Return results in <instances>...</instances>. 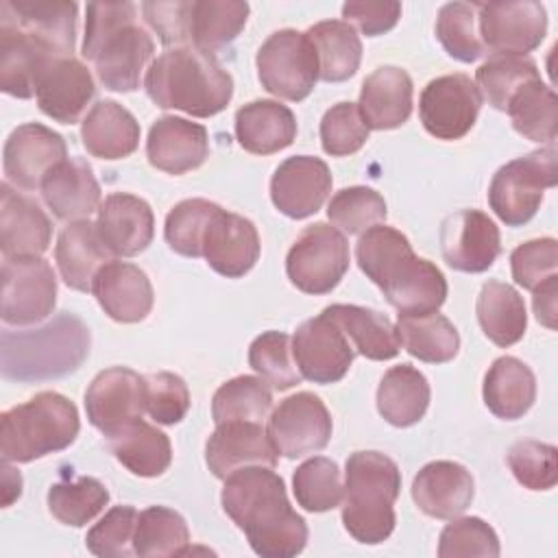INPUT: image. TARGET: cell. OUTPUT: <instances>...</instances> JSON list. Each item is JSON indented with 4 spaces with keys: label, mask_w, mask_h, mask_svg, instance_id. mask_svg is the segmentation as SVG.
<instances>
[{
    "label": "cell",
    "mask_w": 558,
    "mask_h": 558,
    "mask_svg": "<svg viewBox=\"0 0 558 558\" xmlns=\"http://www.w3.org/2000/svg\"><path fill=\"white\" fill-rule=\"evenodd\" d=\"M220 504L262 558H292L307 543V523L292 510L272 466H242L225 477Z\"/></svg>",
    "instance_id": "6da1fadb"
},
{
    "label": "cell",
    "mask_w": 558,
    "mask_h": 558,
    "mask_svg": "<svg viewBox=\"0 0 558 558\" xmlns=\"http://www.w3.org/2000/svg\"><path fill=\"white\" fill-rule=\"evenodd\" d=\"M144 87L161 109H179L194 118L220 113L233 96V78L218 59L194 46L161 52L148 68Z\"/></svg>",
    "instance_id": "277c9868"
},
{
    "label": "cell",
    "mask_w": 558,
    "mask_h": 558,
    "mask_svg": "<svg viewBox=\"0 0 558 558\" xmlns=\"http://www.w3.org/2000/svg\"><path fill=\"white\" fill-rule=\"evenodd\" d=\"M57 301L52 266L41 257H4L2 262V323L33 325L48 318Z\"/></svg>",
    "instance_id": "8fae6325"
},
{
    "label": "cell",
    "mask_w": 558,
    "mask_h": 558,
    "mask_svg": "<svg viewBox=\"0 0 558 558\" xmlns=\"http://www.w3.org/2000/svg\"><path fill=\"white\" fill-rule=\"evenodd\" d=\"M259 248L255 225L225 209L216 214L203 240V257L218 275L229 279L244 277L259 259Z\"/></svg>",
    "instance_id": "484cf974"
},
{
    "label": "cell",
    "mask_w": 558,
    "mask_h": 558,
    "mask_svg": "<svg viewBox=\"0 0 558 558\" xmlns=\"http://www.w3.org/2000/svg\"><path fill=\"white\" fill-rule=\"evenodd\" d=\"M94 94V78L87 65L76 57L52 59L39 72L35 83V98L39 109L61 124L78 122Z\"/></svg>",
    "instance_id": "44dd1931"
},
{
    "label": "cell",
    "mask_w": 558,
    "mask_h": 558,
    "mask_svg": "<svg viewBox=\"0 0 558 558\" xmlns=\"http://www.w3.org/2000/svg\"><path fill=\"white\" fill-rule=\"evenodd\" d=\"M508 466L530 490H549L558 482V449L549 442L519 440L508 451Z\"/></svg>",
    "instance_id": "db71d44e"
},
{
    "label": "cell",
    "mask_w": 558,
    "mask_h": 558,
    "mask_svg": "<svg viewBox=\"0 0 558 558\" xmlns=\"http://www.w3.org/2000/svg\"><path fill=\"white\" fill-rule=\"evenodd\" d=\"M140 9L163 46H187V0L142 2Z\"/></svg>",
    "instance_id": "94428289"
},
{
    "label": "cell",
    "mask_w": 558,
    "mask_h": 558,
    "mask_svg": "<svg viewBox=\"0 0 558 558\" xmlns=\"http://www.w3.org/2000/svg\"><path fill=\"white\" fill-rule=\"evenodd\" d=\"M266 429L277 453L294 460L325 449L333 423L320 397L314 392H296L272 410Z\"/></svg>",
    "instance_id": "5bb4252c"
},
{
    "label": "cell",
    "mask_w": 558,
    "mask_h": 558,
    "mask_svg": "<svg viewBox=\"0 0 558 558\" xmlns=\"http://www.w3.org/2000/svg\"><path fill=\"white\" fill-rule=\"evenodd\" d=\"M140 512L133 506H113L87 532L85 545L100 558H126L133 551V536Z\"/></svg>",
    "instance_id": "9f6ffc18"
},
{
    "label": "cell",
    "mask_w": 558,
    "mask_h": 558,
    "mask_svg": "<svg viewBox=\"0 0 558 558\" xmlns=\"http://www.w3.org/2000/svg\"><path fill=\"white\" fill-rule=\"evenodd\" d=\"M519 135L532 142H554L558 133V98L541 78L525 83L506 107Z\"/></svg>",
    "instance_id": "7bdbcfd3"
},
{
    "label": "cell",
    "mask_w": 558,
    "mask_h": 558,
    "mask_svg": "<svg viewBox=\"0 0 558 558\" xmlns=\"http://www.w3.org/2000/svg\"><path fill=\"white\" fill-rule=\"evenodd\" d=\"M353 355V344L325 312L305 320L292 338L294 364L299 366L301 377L314 384L340 381L347 375Z\"/></svg>",
    "instance_id": "2e32d148"
},
{
    "label": "cell",
    "mask_w": 558,
    "mask_h": 558,
    "mask_svg": "<svg viewBox=\"0 0 558 558\" xmlns=\"http://www.w3.org/2000/svg\"><path fill=\"white\" fill-rule=\"evenodd\" d=\"M248 364L277 390H288L301 381V373L292 364L290 336L283 331H264L257 336L248 347Z\"/></svg>",
    "instance_id": "f5cc1de1"
},
{
    "label": "cell",
    "mask_w": 558,
    "mask_h": 558,
    "mask_svg": "<svg viewBox=\"0 0 558 558\" xmlns=\"http://www.w3.org/2000/svg\"><path fill=\"white\" fill-rule=\"evenodd\" d=\"M349 270V242L338 227H305L286 257L288 279L305 294L331 292Z\"/></svg>",
    "instance_id": "9c48e42d"
},
{
    "label": "cell",
    "mask_w": 558,
    "mask_h": 558,
    "mask_svg": "<svg viewBox=\"0 0 558 558\" xmlns=\"http://www.w3.org/2000/svg\"><path fill=\"white\" fill-rule=\"evenodd\" d=\"M532 296V305H534V314L536 318L554 329L556 327V294H558V277L551 275L549 279H545L541 286H536Z\"/></svg>",
    "instance_id": "be15d7a7"
},
{
    "label": "cell",
    "mask_w": 558,
    "mask_h": 558,
    "mask_svg": "<svg viewBox=\"0 0 558 558\" xmlns=\"http://www.w3.org/2000/svg\"><path fill=\"white\" fill-rule=\"evenodd\" d=\"M397 336L412 357L427 364L449 362L460 349L458 329L438 312L399 314Z\"/></svg>",
    "instance_id": "b9f144b4"
},
{
    "label": "cell",
    "mask_w": 558,
    "mask_h": 558,
    "mask_svg": "<svg viewBox=\"0 0 558 558\" xmlns=\"http://www.w3.org/2000/svg\"><path fill=\"white\" fill-rule=\"evenodd\" d=\"M344 22H353L366 37L388 33L401 17L399 2H347L342 7Z\"/></svg>",
    "instance_id": "6125c7cd"
},
{
    "label": "cell",
    "mask_w": 558,
    "mask_h": 558,
    "mask_svg": "<svg viewBox=\"0 0 558 558\" xmlns=\"http://www.w3.org/2000/svg\"><path fill=\"white\" fill-rule=\"evenodd\" d=\"M22 495V475L9 466V462L2 464V508H9L17 497Z\"/></svg>",
    "instance_id": "e7e4bbea"
},
{
    "label": "cell",
    "mask_w": 558,
    "mask_h": 558,
    "mask_svg": "<svg viewBox=\"0 0 558 558\" xmlns=\"http://www.w3.org/2000/svg\"><path fill=\"white\" fill-rule=\"evenodd\" d=\"M96 227L111 255L133 257L153 242L155 216L144 198L113 192L100 203Z\"/></svg>",
    "instance_id": "603a6c76"
},
{
    "label": "cell",
    "mask_w": 558,
    "mask_h": 558,
    "mask_svg": "<svg viewBox=\"0 0 558 558\" xmlns=\"http://www.w3.org/2000/svg\"><path fill=\"white\" fill-rule=\"evenodd\" d=\"M362 272L399 314H429L447 299V279L436 264L416 257L410 240L388 225L366 229L355 246Z\"/></svg>",
    "instance_id": "7a4b0ae2"
},
{
    "label": "cell",
    "mask_w": 558,
    "mask_h": 558,
    "mask_svg": "<svg viewBox=\"0 0 558 558\" xmlns=\"http://www.w3.org/2000/svg\"><path fill=\"white\" fill-rule=\"evenodd\" d=\"M368 126L355 102H338L320 120V144L331 157L357 153L368 140Z\"/></svg>",
    "instance_id": "11a10c76"
},
{
    "label": "cell",
    "mask_w": 558,
    "mask_h": 558,
    "mask_svg": "<svg viewBox=\"0 0 558 558\" xmlns=\"http://www.w3.org/2000/svg\"><path fill=\"white\" fill-rule=\"evenodd\" d=\"M76 2L65 0H4L0 4V22L11 24L59 57H72L76 41Z\"/></svg>",
    "instance_id": "7402d4cb"
},
{
    "label": "cell",
    "mask_w": 558,
    "mask_h": 558,
    "mask_svg": "<svg viewBox=\"0 0 558 558\" xmlns=\"http://www.w3.org/2000/svg\"><path fill=\"white\" fill-rule=\"evenodd\" d=\"M558 266V242L554 238H538L519 244L510 255L512 279L525 288L534 290L545 279L556 275Z\"/></svg>",
    "instance_id": "91938a15"
},
{
    "label": "cell",
    "mask_w": 558,
    "mask_h": 558,
    "mask_svg": "<svg viewBox=\"0 0 558 558\" xmlns=\"http://www.w3.org/2000/svg\"><path fill=\"white\" fill-rule=\"evenodd\" d=\"M440 558L458 556H499V538L495 530L480 517L451 519L438 538Z\"/></svg>",
    "instance_id": "6f0895ef"
},
{
    "label": "cell",
    "mask_w": 558,
    "mask_h": 558,
    "mask_svg": "<svg viewBox=\"0 0 558 558\" xmlns=\"http://www.w3.org/2000/svg\"><path fill=\"white\" fill-rule=\"evenodd\" d=\"M52 240V222L28 196L0 185V248L4 257H39Z\"/></svg>",
    "instance_id": "cb8c5ba5"
},
{
    "label": "cell",
    "mask_w": 558,
    "mask_h": 558,
    "mask_svg": "<svg viewBox=\"0 0 558 558\" xmlns=\"http://www.w3.org/2000/svg\"><path fill=\"white\" fill-rule=\"evenodd\" d=\"M556 183V148L547 146L501 166L493 174L488 205L508 227H521L532 220L543 203L545 190Z\"/></svg>",
    "instance_id": "ba28073f"
},
{
    "label": "cell",
    "mask_w": 558,
    "mask_h": 558,
    "mask_svg": "<svg viewBox=\"0 0 558 558\" xmlns=\"http://www.w3.org/2000/svg\"><path fill=\"white\" fill-rule=\"evenodd\" d=\"M59 59L46 44L33 35L0 22V89L15 98L35 96L39 72Z\"/></svg>",
    "instance_id": "4dcf8cb0"
},
{
    "label": "cell",
    "mask_w": 558,
    "mask_h": 558,
    "mask_svg": "<svg viewBox=\"0 0 558 558\" xmlns=\"http://www.w3.org/2000/svg\"><path fill=\"white\" fill-rule=\"evenodd\" d=\"M296 504L307 512H327L342 501L340 469L325 456H314L296 466L292 475Z\"/></svg>",
    "instance_id": "c3c4849f"
},
{
    "label": "cell",
    "mask_w": 558,
    "mask_h": 558,
    "mask_svg": "<svg viewBox=\"0 0 558 558\" xmlns=\"http://www.w3.org/2000/svg\"><path fill=\"white\" fill-rule=\"evenodd\" d=\"M190 530L185 519L166 506H150L140 512L133 551L142 558L183 556L190 551Z\"/></svg>",
    "instance_id": "ee69618b"
},
{
    "label": "cell",
    "mask_w": 558,
    "mask_h": 558,
    "mask_svg": "<svg viewBox=\"0 0 558 558\" xmlns=\"http://www.w3.org/2000/svg\"><path fill=\"white\" fill-rule=\"evenodd\" d=\"M209 155L207 129L177 116H163L153 122L146 140V157L153 168L168 174H183L198 166Z\"/></svg>",
    "instance_id": "d4e9b609"
},
{
    "label": "cell",
    "mask_w": 558,
    "mask_h": 558,
    "mask_svg": "<svg viewBox=\"0 0 558 558\" xmlns=\"http://www.w3.org/2000/svg\"><path fill=\"white\" fill-rule=\"evenodd\" d=\"M109 501V490L96 477H74L48 488V510L52 517L72 527H81L98 517Z\"/></svg>",
    "instance_id": "bcb514c9"
},
{
    "label": "cell",
    "mask_w": 558,
    "mask_h": 558,
    "mask_svg": "<svg viewBox=\"0 0 558 558\" xmlns=\"http://www.w3.org/2000/svg\"><path fill=\"white\" fill-rule=\"evenodd\" d=\"M482 109V94L466 74H445L429 81L418 98L425 131L438 140L464 137Z\"/></svg>",
    "instance_id": "4fadbf2b"
},
{
    "label": "cell",
    "mask_w": 558,
    "mask_h": 558,
    "mask_svg": "<svg viewBox=\"0 0 558 558\" xmlns=\"http://www.w3.org/2000/svg\"><path fill=\"white\" fill-rule=\"evenodd\" d=\"M54 259L65 286L78 292L92 290L96 272L111 262V253L105 246L96 222L89 218L70 222L57 240Z\"/></svg>",
    "instance_id": "1f68e13d"
},
{
    "label": "cell",
    "mask_w": 558,
    "mask_h": 558,
    "mask_svg": "<svg viewBox=\"0 0 558 558\" xmlns=\"http://www.w3.org/2000/svg\"><path fill=\"white\" fill-rule=\"evenodd\" d=\"M85 412L89 423L107 438L124 425L142 418L146 412L144 375L126 366L100 371L87 386Z\"/></svg>",
    "instance_id": "9a60e30c"
},
{
    "label": "cell",
    "mask_w": 558,
    "mask_h": 558,
    "mask_svg": "<svg viewBox=\"0 0 558 558\" xmlns=\"http://www.w3.org/2000/svg\"><path fill=\"white\" fill-rule=\"evenodd\" d=\"M401 471L379 451H355L347 460L342 490L344 530L364 545L384 543L395 530Z\"/></svg>",
    "instance_id": "5b68a950"
},
{
    "label": "cell",
    "mask_w": 558,
    "mask_h": 558,
    "mask_svg": "<svg viewBox=\"0 0 558 558\" xmlns=\"http://www.w3.org/2000/svg\"><path fill=\"white\" fill-rule=\"evenodd\" d=\"M536 399V377L525 362L512 355L497 357L484 377V403L504 418H521Z\"/></svg>",
    "instance_id": "e575fe53"
},
{
    "label": "cell",
    "mask_w": 558,
    "mask_h": 558,
    "mask_svg": "<svg viewBox=\"0 0 558 558\" xmlns=\"http://www.w3.org/2000/svg\"><path fill=\"white\" fill-rule=\"evenodd\" d=\"M484 48L495 54L525 57L541 46L547 33V11L534 0H499L475 4Z\"/></svg>",
    "instance_id": "7c38bea8"
},
{
    "label": "cell",
    "mask_w": 558,
    "mask_h": 558,
    "mask_svg": "<svg viewBox=\"0 0 558 558\" xmlns=\"http://www.w3.org/2000/svg\"><path fill=\"white\" fill-rule=\"evenodd\" d=\"M155 52L153 37L137 24L133 2H89L81 54L94 63L111 92H135Z\"/></svg>",
    "instance_id": "3957f363"
},
{
    "label": "cell",
    "mask_w": 558,
    "mask_h": 558,
    "mask_svg": "<svg viewBox=\"0 0 558 558\" xmlns=\"http://www.w3.org/2000/svg\"><path fill=\"white\" fill-rule=\"evenodd\" d=\"M89 353V329L61 312L33 331L2 333V375L15 381H44L76 371Z\"/></svg>",
    "instance_id": "8992f818"
},
{
    "label": "cell",
    "mask_w": 558,
    "mask_h": 558,
    "mask_svg": "<svg viewBox=\"0 0 558 558\" xmlns=\"http://www.w3.org/2000/svg\"><path fill=\"white\" fill-rule=\"evenodd\" d=\"M429 405V384L425 375L399 364L384 373L377 386V410L395 427H410L418 423Z\"/></svg>",
    "instance_id": "8d00e7d4"
},
{
    "label": "cell",
    "mask_w": 558,
    "mask_h": 558,
    "mask_svg": "<svg viewBox=\"0 0 558 558\" xmlns=\"http://www.w3.org/2000/svg\"><path fill=\"white\" fill-rule=\"evenodd\" d=\"M436 37L447 50V54L462 63H471L486 52L477 33L475 4H466V2L442 4L436 17Z\"/></svg>",
    "instance_id": "f907efd6"
},
{
    "label": "cell",
    "mask_w": 558,
    "mask_h": 558,
    "mask_svg": "<svg viewBox=\"0 0 558 558\" xmlns=\"http://www.w3.org/2000/svg\"><path fill=\"white\" fill-rule=\"evenodd\" d=\"M412 78L403 68L381 65L362 83L357 109L368 129L388 131L408 122L412 113Z\"/></svg>",
    "instance_id": "f546056e"
},
{
    "label": "cell",
    "mask_w": 558,
    "mask_h": 558,
    "mask_svg": "<svg viewBox=\"0 0 558 558\" xmlns=\"http://www.w3.org/2000/svg\"><path fill=\"white\" fill-rule=\"evenodd\" d=\"M445 262L460 272H484L501 251L497 225L480 209H460L440 225Z\"/></svg>",
    "instance_id": "ac0fdd59"
},
{
    "label": "cell",
    "mask_w": 558,
    "mask_h": 558,
    "mask_svg": "<svg viewBox=\"0 0 558 558\" xmlns=\"http://www.w3.org/2000/svg\"><path fill=\"white\" fill-rule=\"evenodd\" d=\"M41 196L59 220H85L100 207V185L92 166L81 157H68L54 166L44 183Z\"/></svg>",
    "instance_id": "f1b7e54d"
},
{
    "label": "cell",
    "mask_w": 558,
    "mask_h": 558,
    "mask_svg": "<svg viewBox=\"0 0 558 558\" xmlns=\"http://www.w3.org/2000/svg\"><path fill=\"white\" fill-rule=\"evenodd\" d=\"M220 209V205L205 198H185L177 203L166 216L163 235L168 246L179 255L201 257L205 233Z\"/></svg>",
    "instance_id": "681fc988"
},
{
    "label": "cell",
    "mask_w": 558,
    "mask_h": 558,
    "mask_svg": "<svg viewBox=\"0 0 558 558\" xmlns=\"http://www.w3.org/2000/svg\"><path fill=\"white\" fill-rule=\"evenodd\" d=\"M92 292L105 314L118 323H140L153 310V286L142 268L111 259L94 277Z\"/></svg>",
    "instance_id": "4316f807"
},
{
    "label": "cell",
    "mask_w": 558,
    "mask_h": 558,
    "mask_svg": "<svg viewBox=\"0 0 558 558\" xmlns=\"http://www.w3.org/2000/svg\"><path fill=\"white\" fill-rule=\"evenodd\" d=\"M329 314L344 336L353 342V349L368 360H390L399 353L401 342L397 327L386 314H379L371 307L333 303L323 310Z\"/></svg>",
    "instance_id": "f35d334b"
},
{
    "label": "cell",
    "mask_w": 558,
    "mask_h": 558,
    "mask_svg": "<svg viewBox=\"0 0 558 558\" xmlns=\"http://www.w3.org/2000/svg\"><path fill=\"white\" fill-rule=\"evenodd\" d=\"M331 192L329 166L312 155H294L281 161L270 179L275 207L294 220L316 214Z\"/></svg>",
    "instance_id": "d6986e66"
},
{
    "label": "cell",
    "mask_w": 558,
    "mask_h": 558,
    "mask_svg": "<svg viewBox=\"0 0 558 558\" xmlns=\"http://www.w3.org/2000/svg\"><path fill=\"white\" fill-rule=\"evenodd\" d=\"M475 484L466 466L451 460L425 464L412 480V499L434 519H456L473 501Z\"/></svg>",
    "instance_id": "83f0119b"
},
{
    "label": "cell",
    "mask_w": 558,
    "mask_h": 558,
    "mask_svg": "<svg viewBox=\"0 0 558 558\" xmlns=\"http://www.w3.org/2000/svg\"><path fill=\"white\" fill-rule=\"evenodd\" d=\"M248 11L240 0H187V46L209 54L222 50L246 26Z\"/></svg>",
    "instance_id": "d590c367"
},
{
    "label": "cell",
    "mask_w": 558,
    "mask_h": 558,
    "mask_svg": "<svg viewBox=\"0 0 558 558\" xmlns=\"http://www.w3.org/2000/svg\"><path fill=\"white\" fill-rule=\"evenodd\" d=\"M83 146L98 159H122L135 153L140 144V124L135 116L116 100H98L81 124Z\"/></svg>",
    "instance_id": "836d02e7"
},
{
    "label": "cell",
    "mask_w": 558,
    "mask_h": 558,
    "mask_svg": "<svg viewBox=\"0 0 558 558\" xmlns=\"http://www.w3.org/2000/svg\"><path fill=\"white\" fill-rule=\"evenodd\" d=\"M107 440L118 462H122V466H126L133 475L157 477L172 462L170 438L144 418L124 425Z\"/></svg>",
    "instance_id": "74e56055"
},
{
    "label": "cell",
    "mask_w": 558,
    "mask_h": 558,
    "mask_svg": "<svg viewBox=\"0 0 558 558\" xmlns=\"http://www.w3.org/2000/svg\"><path fill=\"white\" fill-rule=\"evenodd\" d=\"M534 78H541L536 63L517 54H493L475 72L477 89H482L480 94H484L488 105L499 111H506L517 89Z\"/></svg>",
    "instance_id": "7dc6e473"
},
{
    "label": "cell",
    "mask_w": 558,
    "mask_h": 558,
    "mask_svg": "<svg viewBox=\"0 0 558 558\" xmlns=\"http://www.w3.org/2000/svg\"><path fill=\"white\" fill-rule=\"evenodd\" d=\"M477 320L482 331L497 347H512L527 327L523 296L504 281H486L477 296Z\"/></svg>",
    "instance_id": "60d3db41"
},
{
    "label": "cell",
    "mask_w": 558,
    "mask_h": 558,
    "mask_svg": "<svg viewBox=\"0 0 558 558\" xmlns=\"http://www.w3.org/2000/svg\"><path fill=\"white\" fill-rule=\"evenodd\" d=\"M255 63L262 87L292 102L307 98L318 78L316 52L307 35L294 28L275 31L259 46Z\"/></svg>",
    "instance_id": "30bf717a"
},
{
    "label": "cell",
    "mask_w": 558,
    "mask_h": 558,
    "mask_svg": "<svg viewBox=\"0 0 558 558\" xmlns=\"http://www.w3.org/2000/svg\"><path fill=\"white\" fill-rule=\"evenodd\" d=\"M78 429V412L68 397L54 390L37 392L28 401L2 412V462H33L37 458L63 451L76 440Z\"/></svg>",
    "instance_id": "52a82bcc"
},
{
    "label": "cell",
    "mask_w": 558,
    "mask_h": 558,
    "mask_svg": "<svg viewBox=\"0 0 558 558\" xmlns=\"http://www.w3.org/2000/svg\"><path fill=\"white\" fill-rule=\"evenodd\" d=\"M146 381V412L159 425H174L185 418L190 410L187 384L168 371L144 377Z\"/></svg>",
    "instance_id": "680465c9"
},
{
    "label": "cell",
    "mask_w": 558,
    "mask_h": 558,
    "mask_svg": "<svg viewBox=\"0 0 558 558\" xmlns=\"http://www.w3.org/2000/svg\"><path fill=\"white\" fill-rule=\"evenodd\" d=\"M272 408V392L268 381L253 375H240L225 381L211 399L214 423L255 421L262 423Z\"/></svg>",
    "instance_id": "f6af8a7d"
},
{
    "label": "cell",
    "mask_w": 558,
    "mask_h": 558,
    "mask_svg": "<svg viewBox=\"0 0 558 558\" xmlns=\"http://www.w3.org/2000/svg\"><path fill=\"white\" fill-rule=\"evenodd\" d=\"M386 201L379 192L364 185L342 187L327 205L329 220L344 233L355 235L386 220Z\"/></svg>",
    "instance_id": "816d5d0a"
},
{
    "label": "cell",
    "mask_w": 558,
    "mask_h": 558,
    "mask_svg": "<svg viewBox=\"0 0 558 558\" xmlns=\"http://www.w3.org/2000/svg\"><path fill=\"white\" fill-rule=\"evenodd\" d=\"M63 159H68L65 140L39 122H26L13 129L2 150L7 183L22 190L41 187L46 174Z\"/></svg>",
    "instance_id": "e0dca14e"
},
{
    "label": "cell",
    "mask_w": 558,
    "mask_h": 558,
    "mask_svg": "<svg viewBox=\"0 0 558 558\" xmlns=\"http://www.w3.org/2000/svg\"><path fill=\"white\" fill-rule=\"evenodd\" d=\"M235 137L253 155H272L294 142L296 118L277 100H253L235 111Z\"/></svg>",
    "instance_id": "d6a6232c"
},
{
    "label": "cell",
    "mask_w": 558,
    "mask_h": 558,
    "mask_svg": "<svg viewBox=\"0 0 558 558\" xmlns=\"http://www.w3.org/2000/svg\"><path fill=\"white\" fill-rule=\"evenodd\" d=\"M205 462L216 477L225 480L242 466H275L277 449L262 423L227 421L218 423L207 438Z\"/></svg>",
    "instance_id": "ffe728a7"
},
{
    "label": "cell",
    "mask_w": 558,
    "mask_h": 558,
    "mask_svg": "<svg viewBox=\"0 0 558 558\" xmlns=\"http://www.w3.org/2000/svg\"><path fill=\"white\" fill-rule=\"evenodd\" d=\"M307 39L316 52L318 78L342 83L351 78L362 61V41L344 20H325L307 28Z\"/></svg>",
    "instance_id": "ab89813d"
}]
</instances>
